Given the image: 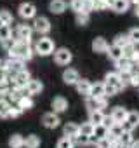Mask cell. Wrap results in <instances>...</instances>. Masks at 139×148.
Listing matches in <instances>:
<instances>
[{"mask_svg": "<svg viewBox=\"0 0 139 148\" xmlns=\"http://www.w3.org/2000/svg\"><path fill=\"white\" fill-rule=\"evenodd\" d=\"M9 58L12 59H21V61H30L33 58V49L30 45V42L25 40H14L12 49L9 51Z\"/></svg>", "mask_w": 139, "mask_h": 148, "instance_id": "6da1fadb", "label": "cell"}, {"mask_svg": "<svg viewBox=\"0 0 139 148\" xmlns=\"http://www.w3.org/2000/svg\"><path fill=\"white\" fill-rule=\"evenodd\" d=\"M35 52L40 54V56H50V54H54V42H52V38H49V37L38 38L37 44H35Z\"/></svg>", "mask_w": 139, "mask_h": 148, "instance_id": "7a4b0ae2", "label": "cell"}, {"mask_svg": "<svg viewBox=\"0 0 139 148\" xmlns=\"http://www.w3.org/2000/svg\"><path fill=\"white\" fill-rule=\"evenodd\" d=\"M104 84L115 87L117 92H120V91H123V89L127 87V84L123 82V79L118 75L117 71H108V73H106V75H104Z\"/></svg>", "mask_w": 139, "mask_h": 148, "instance_id": "3957f363", "label": "cell"}, {"mask_svg": "<svg viewBox=\"0 0 139 148\" xmlns=\"http://www.w3.org/2000/svg\"><path fill=\"white\" fill-rule=\"evenodd\" d=\"M73 59V54L70 52V49L66 47H59V49H54V61L56 64L59 66H68Z\"/></svg>", "mask_w": 139, "mask_h": 148, "instance_id": "277c9868", "label": "cell"}, {"mask_svg": "<svg viewBox=\"0 0 139 148\" xmlns=\"http://www.w3.org/2000/svg\"><path fill=\"white\" fill-rule=\"evenodd\" d=\"M137 125H139V112L137 110H132V112H129L125 122L122 124V131L123 132H132Z\"/></svg>", "mask_w": 139, "mask_h": 148, "instance_id": "5b68a950", "label": "cell"}, {"mask_svg": "<svg viewBox=\"0 0 139 148\" xmlns=\"http://www.w3.org/2000/svg\"><path fill=\"white\" fill-rule=\"evenodd\" d=\"M18 14H19L23 19L37 18V7H35V4H31V2H23V4L18 7Z\"/></svg>", "mask_w": 139, "mask_h": 148, "instance_id": "8992f818", "label": "cell"}, {"mask_svg": "<svg viewBox=\"0 0 139 148\" xmlns=\"http://www.w3.org/2000/svg\"><path fill=\"white\" fill-rule=\"evenodd\" d=\"M31 28H33V32H37V33H40V35H47V33L50 32V21H49L45 16L35 18Z\"/></svg>", "mask_w": 139, "mask_h": 148, "instance_id": "52a82bcc", "label": "cell"}, {"mask_svg": "<svg viewBox=\"0 0 139 148\" xmlns=\"http://www.w3.org/2000/svg\"><path fill=\"white\" fill-rule=\"evenodd\" d=\"M115 66H117V73L118 75H122V77H125V75H130V73L134 71V64L127 59V58H122V59H118V61H115Z\"/></svg>", "mask_w": 139, "mask_h": 148, "instance_id": "ba28073f", "label": "cell"}, {"mask_svg": "<svg viewBox=\"0 0 139 148\" xmlns=\"http://www.w3.org/2000/svg\"><path fill=\"white\" fill-rule=\"evenodd\" d=\"M127 115H129V110L127 108H123V106H115L113 110H111V113H110V119L115 122V124H123L125 122V119H127Z\"/></svg>", "mask_w": 139, "mask_h": 148, "instance_id": "9c48e42d", "label": "cell"}, {"mask_svg": "<svg viewBox=\"0 0 139 148\" xmlns=\"http://www.w3.org/2000/svg\"><path fill=\"white\" fill-rule=\"evenodd\" d=\"M42 124H44L47 129H56V127L61 124V120H59V115H57V113L47 112V113L42 115Z\"/></svg>", "mask_w": 139, "mask_h": 148, "instance_id": "30bf717a", "label": "cell"}, {"mask_svg": "<svg viewBox=\"0 0 139 148\" xmlns=\"http://www.w3.org/2000/svg\"><path fill=\"white\" fill-rule=\"evenodd\" d=\"M63 80H64V84H68V86H75V84L80 80V73H78V70H75V68H68V70H64V71H63Z\"/></svg>", "mask_w": 139, "mask_h": 148, "instance_id": "8fae6325", "label": "cell"}, {"mask_svg": "<svg viewBox=\"0 0 139 148\" xmlns=\"http://www.w3.org/2000/svg\"><path fill=\"white\" fill-rule=\"evenodd\" d=\"M31 35H33V28L30 25H19L16 28V40H25V42H30L31 40Z\"/></svg>", "mask_w": 139, "mask_h": 148, "instance_id": "7c38bea8", "label": "cell"}, {"mask_svg": "<svg viewBox=\"0 0 139 148\" xmlns=\"http://www.w3.org/2000/svg\"><path fill=\"white\" fill-rule=\"evenodd\" d=\"M44 91V84L40 82V80H30L28 84H26V87L23 89V94L25 96H31V94H40Z\"/></svg>", "mask_w": 139, "mask_h": 148, "instance_id": "4fadbf2b", "label": "cell"}, {"mask_svg": "<svg viewBox=\"0 0 139 148\" xmlns=\"http://www.w3.org/2000/svg\"><path fill=\"white\" fill-rule=\"evenodd\" d=\"M50 106H52V112L59 115V113H63V112L68 110V101H66V98H63V96H56V98L52 99Z\"/></svg>", "mask_w": 139, "mask_h": 148, "instance_id": "5bb4252c", "label": "cell"}, {"mask_svg": "<svg viewBox=\"0 0 139 148\" xmlns=\"http://www.w3.org/2000/svg\"><path fill=\"white\" fill-rule=\"evenodd\" d=\"M63 132H64V136H66V138L75 139V138L80 134V125H78V124H75V122H66V124L63 125Z\"/></svg>", "mask_w": 139, "mask_h": 148, "instance_id": "9a60e30c", "label": "cell"}, {"mask_svg": "<svg viewBox=\"0 0 139 148\" xmlns=\"http://www.w3.org/2000/svg\"><path fill=\"white\" fill-rule=\"evenodd\" d=\"M75 87H77L78 94H82V96L89 98V96H91V87H92V82H89V80H85V79H80V80L75 84Z\"/></svg>", "mask_w": 139, "mask_h": 148, "instance_id": "2e32d148", "label": "cell"}, {"mask_svg": "<svg viewBox=\"0 0 139 148\" xmlns=\"http://www.w3.org/2000/svg\"><path fill=\"white\" fill-rule=\"evenodd\" d=\"M108 47H110V45H108V42H106L103 37H96V38L92 40V51L97 52V54H99V52H106Z\"/></svg>", "mask_w": 139, "mask_h": 148, "instance_id": "e0dca14e", "label": "cell"}, {"mask_svg": "<svg viewBox=\"0 0 139 148\" xmlns=\"http://www.w3.org/2000/svg\"><path fill=\"white\" fill-rule=\"evenodd\" d=\"M49 11L52 14H61L66 11V2L64 0H52V2L49 4Z\"/></svg>", "mask_w": 139, "mask_h": 148, "instance_id": "ac0fdd59", "label": "cell"}, {"mask_svg": "<svg viewBox=\"0 0 139 148\" xmlns=\"http://www.w3.org/2000/svg\"><path fill=\"white\" fill-rule=\"evenodd\" d=\"M89 98H94V99H97V98H106V96H104V84H103V82L92 84V87H91V96H89Z\"/></svg>", "mask_w": 139, "mask_h": 148, "instance_id": "d6986e66", "label": "cell"}, {"mask_svg": "<svg viewBox=\"0 0 139 148\" xmlns=\"http://www.w3.org/2000/svg\"><path fill=\"white\" fill-rule=\"evenodd\" d=\"M104 117H106V115H104L101 110H96V112H91V113H89V122H91L92 125H103Z\"/></svg>", "mask_w": 139, "mask_h": 148, "instance_id": "ffe728a7", "label": "cell"}, {"mask_svg": "<svg viewBox=\"0 0 139 148\" xmlns=\"http://www.w3.org/2000/svg\"><path fill=\"white\" fill-rule=\"evenodd\" d=\"M129 7H130V2H129V0H117V2L111 5V9H113L117 14H123V12H127Z\"/></svg>", "mask_w": 139, "mask_h": 148, "instance_id": "44dd1931", "label": "cell"}, {"mask_svg": "<svg viewBox=\"0 0 139 148\" xmlns=\"http://www.w3.org/2000/svg\"><path fill=\"white\" fill-rule=\"evenodd\" d=\"M106 54H108L110 59H113V61H118V59L123 58V51H122L120 47H117V45H110L108 51H106Z\"/></svg>", "mask_w": 139, "mask_h": 148, "instance_id": "7402d4cb", "label": "cell"}, {"mask_svg": "<svg viewBox=\"0 0 139 148\" xmlns=\"http://www.w3.org/2000/svg\"><path fill=\"white\" fill-rule=\"evenodd\" d=\"M9 146L11 148H23L25 146V138L21 134H12L9 138Z\"/></svg>", "mask_w": 139, "mask_h": 148, "instance_id": "603a6c76", "label": "cell"}, {"mask_svg": "<svg viewBox=\"0 0 139 148\" xmlns=\"http://www.w3.org/2000/svg\"><path fill=\"white\" fill-rule=\"evenodd\" d=\"M25 146L26 148H38L40 146V138L37 134H28L25 138Z\"/></svg>", "mask_w": 139, "mask_h": 148, "instance_id": "cb8c5ba5", "label": "cell"}, {"mask_svg": "<svg viewBox=\"0 0 139 148\" xmlns=\"http://www.w3.org/2000/svg\"><path fill=\"white\" fill-rule=\"evenodd\" d=\"M106 134H108V129L104 125H96L94 127V134H92V143H96L97 139L106 138Z\"/></svg>", "mask_w": 139, "mask_h": 148, "instance_id": "d4e9b609", "label": "cell"}, {"mask_svg": "<svg viewBox=\"0 0 139 148\" xmlns=\"http://www.w3.org/2000/svg\"><path fill=\"white\" fill-rule=\"evenodd\" d=\"M130 42H129V37L127 35H123V33H120V35H117L115 37V40H113V45H117V47H120L122 51L129 45Z\"/></svg>", "mask_w": 139, "mask_h": 148, "instance_id": "484cf974", "label": "cell"}, {"mask_svg": "<svg viewBox=\"0 0 139 148\" xmlns=\"http://www.w3.org/2000/svg\"><path fill=\"white\" fill-rule=\"evenodd\" d=\"M18 108H21V112L31 110V108H33V99H31L30 96H23V98L18 101Z\"/></svg>", "mask_w": 139, "mask_h": 148, "instance_id": "4316f807", "label": "cell"}, {"mask_svg": "<svg viewBox=\"0 0 139 148\" xmlns=\"http://www.w3.org/2000/svg\"><path fill=\"white\" fill-rule=\"evenodd\" d=\"M132 141H134L132 132H122L120 138H118V143H120L122 146H125V148H129V146L132 145Z\"/></svg>", "mask_w": 139, "mask_h": 148, "instance_id": "83f0119b", "label": "cell"}, {"mask_svg": "<svg viewBox=\"0 0 139 148\" xmlns=\"http://www.w3.org/2000/svg\"><path fill=\"white\" fill-rule=\"evenodd\" d=\"M127 37H129V42H130L134 47L139 45V28H130L129 33H127Z\"/></svg>", "mask_w": 139, "mask_h": 148, "instance_id": "f1b7e54d", "label": "cell"}, {"mask_svg": "<svg viewBox=\"0 0 139 148\" xmlns=\"http://www.w3.org/2000/svg\"><path fill=\"white\" fill-rule=\"evenodd\" d=\"M25 94H23V91H19V89H9V94H7V101L11 103V101H14V103H18L21 98H23Z\"/></svg>", "mask_w": 139, "mask_h": 148, "instance_id": "f546056e", "label": "cell"}, {"mask_svg": "<svg viewBox=\"0 0 139 148\" xmlns=\"http://www.w3.org/2000/svg\"><path fill=\"white\" fill-rule=\"evenodd\" d=\"M56 146H57V148H75V143H73L72 138L63 136V138L57 139V145H56Z\"/></svg>", "mask_w": 139, "mask_h": 148, "instance_id": "4dcf8cb0", "label": "cell"}, {"mask_svg": "<svg viewBox=\"0 0 139 148\" xmlns=\"http://www.w3.org/2000/svg\"><path fill=\"white\" fill-rule=\"evenodd\" d=\"M92 11H96V0H82V12L91 14Z\"/></svg>", "mask_w": 139, "mask_h": 148, "instance_id": "1f68e13d", "label": "cell"}, {"mask_svg": "<svg viewBox=\"0 0 139 148\" xmlns=\"http://www.w3.org/2000/svg\"><path fill=\"white\" fill-rule=\"evenodd\" d=\"M73 143H75V145H78V146H89V145L92 143V138H91V136H84V134H78V136L73 139Z\"/></svg>", "mask_w": 139, "mask_h": 148, "instance_id": "d6a6232c", "label": "cell"}, {"mask_svg": "<svg viewBox=\"0 0 139 148\" xmlns=\"http://www.w3.org/2000/svg\"><path fill=\"white\" fill-rule=\"evenodd\" d=\"M9 110H11V103L7 99H0V117L7 119L9 117Z\"/></svg>", "mask_w": 139, "mask_h": 148, "instance_id": "836d02e7", "label": "cell"}, {"mask_svg": "<svg viewBox=\"0 0 139 148\" xmlns=\"http://www.w3.org/2000/svg\"><path fill=\"white\" fill-rule=\"evenodd\" d=\"M94 127H96V125H92L91 122H84V124L80 125V134H84V136H91V138H92V134H94Z\"/></svg>", "mask_w": 139, "mask_h": 148, "instance_id": "e575fe53", "label": "cell"}, {"mask_svg": "<svg viewBox=\"0 0 139 148\" xmlns=\"http://www.w3.org/2000/svg\"><path fill=\"white\" fill-rule=\"evenodd\" d=\"M12 19H14V18H12V14H11L9 11H5V9L0 11V23H2V25H7V26H9V25L12 23Z\"/></svg>", "mask_w": 139, "mask_h": 148, "instance_id": "d590c367", "label": "cell"}, {"mask_svg": "<svg viewBox=\"0 0 139 148\" xmlns=\"http://www.w3.org/2000/svg\"><path fill=\"white\" fill-rule=\"evenodd\" d=\"M75 21H77V25L85 26V25H89L91 16H89V14H85V12H78V14H75Z\"/></svg>", "mask_w": 139, "mask_h": 148, "instance_id": "8d00e7d4", "label": "cell"}, {"mask_svg": "<svg viewBox=\"0 0 139 148\" xmlns=\"http://www.w3.org/2000/svg\"><path fill=\"white\" fill-rule=\"evenodd\" d=\"M11 37H12V33H11V26H7V25H2V26H0V42L9 40Z\"/></svg>", "mask_w": 139, "mask_h": 148, "instance_id": "74e56055", "label": "cell"}, {"mask_svg": "<svg viewBox=\"0 0 139 148\" xmlns=\"http://www.w3.org/2000/svg\"><path fill=\"white\" fill-rule=\"evenodd\" d=\"M127 84H130V86H134V87H139V71H137V73H136V71L130 73L129 79H127Z\"/></svg>", "mask_w": 139, "mask_h": 148, "instance_id": "f35d334b", "label": "cell"}, {"mask_svg": "<svg viewBox=\"0 0 139 148\" xmlns=\"http://www.w3.org/2000/svg\"><path fill=\"white\" fill-rule=\"evenodd\" d=\"M127 59H129V61H130L132 64L139 63V49H137V47H134V49H132V52H130V54L127 56Z\"/></svg>", "mask_w": 139, "mask_h": 148, "instance_id": "ab89813d", "label": "cell"}, {"mask_svg": "<svg viewBox=\"0 0 139 148\" xmlns=\"http://www.w3.org/2000/svg\"><path fill=\"white\" fill-rule=\"evenodd\" d=\"M70 9L75 11V14L82 12V0H72V2H70Z\"/></svg>", "mask_w": 139, "mask_h": 148, "instance_id": "60d3db41", "label": "cell"}, {"mask_svg": "<svg viewBox=\"0 0 139 148\" xmlns=\"http://www.w3.org/2000/svg\"><path fill=\"white\" fill-rule=\"evenodd\" d=\"M111 5L106 2V0H96V11H108Z\"/></svg>", "mask_w": 139, "mask_h": 148, "instance_id": "b9f144b4", "label": "cell"}, {"mask_svg": "<svg viewBox=\"0 0 139 148\" xmlns=\"http://www.w3.org/2000/svg\"><path fill=\"white\" fill-rule=\"evenodd\" d=\"M23 112H21V108H18V105L16 106H12L11 105V110H9V117L7 119H16V117H19Z\"/></svg>", "mask_w": 139, "mask_h": 148, "instance_id": "7bdbcfd3", "label": "cell"}, {"mask_svg": "<svg viewBox=\"0 0 139 148\" xmlns=\"http://www.w3.org/2000/svg\"><path fill=\"white\" fill-rule=\"evenodd\" d=\"M104 84V82H103ZM117 94V89L115 87H111V86H108V84H104V96L108 98V96H115Z\"/></svg>", "mask_w": 139, "mask_h": 148, "instance_id": "ee69618b", "label": "cell"}, {"mask_svg": "<svg viewBox=\"0 0 139 148\" xmlns=\"http://www.w3.org/2000/svg\"><path fill=\"white\" fill-rule=\"evenodd\" d=\"M96 105H97V110H103L108 106V98H97L96 99Z\"/></svg>", "mask_w": 139, "mask_h": 148, "instance_id": "f6af8a7d", "label": "cell"}, {"mask_svg": "<svg viewBox=\"0 0 139 148\" xmlns=\"http://www.w3.org/2000/svg\"><path fill=\"white\" fill-rule=\"evenodd\" d=\"M111 145H110V141L106 139V138H103V139H97L96 141V148H110Z\"/></svg>", "mask_w": 139, "mask_h": 148, "instance_id": "bcb514c9", "label": "cell"}, {"mask_svg": "<svg viewBox=\"0 0 139 148\" xmlns=\"http://www.w3.org/2000/svg\"><path fill=\"white\" fill-rule=\"evenodd\" d=\"M0 44H2V47L9 52V51L12 49V45H14V40H12V38H9V40H4V42H0Z\"/></svg>", "mask_w": 139, "mask_h": 148, "instance_id": "7dc6e473", "label": "cell"}, {"mask_svg": "<svg viewBox=\"0 0 139 148\" xmlns=\"http://www.w3.org/2000/svg\"><path fill=\"white\" fill-rule=\"evenodd\" d=\"M113 124H115V122H113V120H111V119H110V117L106 115V117H104V122H103V125H104V127H106V129L110 131V129L113 127Z\"/></svg>", "mask_w": 139, "mask_h": 148, "instance_id": "c3c4849f", "label": "cell"}, {"mask_svg": "<svg viewBox=\"0 0 139 148\" xmlns=\"http://www.w3.org/2000/svg\"><path fill=\"white\" fill-rule=\"evenodd\" d=\"M129 148H139V139H134V141H132V145H130Z\"/></svg>", "mask_w": 139, "mask_h": 148, "instance_id": "681fc988", "label": "cell"}, {"mask_svg": "<svg viewBox=\"0 0 139 148\" xmlns=\"http://www.w3.org/2000/svg\"><path fill=\"white\" fill-rule=\"evenodd\" d=\"M129 2H130V4H134V5H136V7H137V5H139V0H129Z\"/></svg>", "mask_w": 139, "mask_h": 148, "instance_id": "f907efd6", "label": "cell"}, {"mask_svg": "<svg viewBox=\"0 0 139 148\" xmlns=\"http://www.w3.org/2000/svg\"><path fill=\"white\" fill-rule=\"evenodd\" d=\"M2 68H4V59H0V71H2Z\"/></svg>", "mask_w": 139, "mask_h": 148, "instance_id": "816d5d0a", "label": "cell"}, {"mask_svg": "<svg viewBox=\"0 0 139 148\" xmlns=\"http://www.w3.org/2000/svg\"><path fill=\"white\" fill-rule=\"evenodd\" d=\"M106 2H108V4H110V5H113V4H115V2H117V0H106Z\"/></svg>", "mask_w": 139, "mask_h": 148, "instance_id": "f5cc1de1", "label": "cell"}, {"mask_svg": "<svg viewBox=\"0 0 139 148\" xmlns=\"http://www.w3.org/2000/svg\"><path fill=\"white\" fill-rule=\"evenodd\" d=\"M136 16H137V18H139V5H137V7H136Z\"/></svg>", "mask_w": 139, "mask_h": 148, "instance_id": "db71d44e", "label": "cell"}, {"mask_svg": "<svg viewBox=\"0 0 139 148\" xmlns=\"http://www.w3.org/2000/svg\"><path fill=\"white\" fill-rule=\"evenodd\" d=\"M136 64H137V70H139V63H136Z\"/></svg>", "mask_w": 139, "mask_h": 148, "instance_id": "11a10c76", "label": "cell"}]
</instances>
